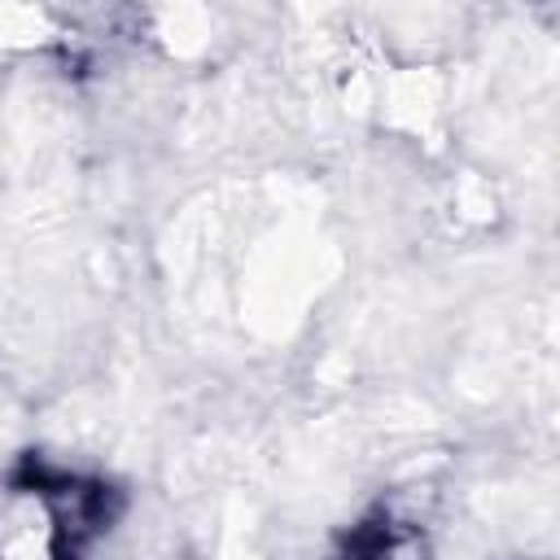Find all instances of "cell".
<instances>
[{
    "instance_id": "6da1fadb",
    "label": "cell",
    "mask_w": 560,
    "mask_h": 560,
    "mask_svg": "<svg viewBox=\"0 0 560 560\" xmlns=\"http://www.w3.org/2000/svg\"><path fill=\"white\" fill-rule=\"evenodd\" d=\"M105 525L96 481L26 468L0 486V560H83Z\"/></svg>"
},
{
    "instance_id": "7a4b0ae2",
    "label": "cell",
    "mask_w": 560,
    "mask_h": 560,
    "mask_svg": "<svg viewBox=\"0 0 560 560\" xmlns=\"http://www.w3.org/2000/svg\"><path fill=\"white\" fill-rule=\"evenodd\" d=\"M341 560H420V542L411 534H398L389 525H372L350 542Z\"/></svg>"
}]
</instances>
